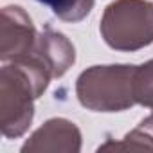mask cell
Returning <instances> with one entry per match:
<instances>
[{
    "mask_svg": "<svg viewBox=\"0 0 153 153\" xmlns=\"http://www.w3.org/2000/svg\"><path fill=\"white\" fill-rule=\"evenodd\" d=\"M38 33L31 16L20 6H6L0 22V58L4 63L31 56Z\"/></svg>",
    "mask_w": 153,
    "mask_h": 153,
    "instance_id": "277c9868",
    "label": "cell"
},
{
    "mask_svg": "<svg viewBox=\"0 0 153 153\" xmlns=\"http://www.w3.org/2000/svg\"><path fill=\"white\" fill-rule=\"evenodd\" d=\"M101 149H117V151H139V149H153V114L139 123L137 128H133L130 133L124 135L121 142L108 140L106 144L99 146Z\"/></svg>",
    "mask_w": 153,
    "mask_h": 153,
    "instance_id": "52a82bcc",
    "label": "cell"
},
{
    "mask_svg": "<svg viewBox=\"0 0 153 153\" xmlns=\"http://www.w3.org/2000/svg\"><path fill=\"white\" fill-rule=\"evenodd\" d=\"M81 149V131L68 119H49L40 126L22 146V153L58 151V153H78Z\"/></svg>",
    "mask_w": 153,
    "mask_h": 153,
    "instance_id": "5b68a950",
    "label": "cell"
},
{
    "mask_svg": "<svg viewBox=\"0 0 153 153\" xmlns=\"http://www.w3.org/2000/svg\"><path fill=\"white\" fill-rule=\"evenodd\" d=\"M58 18L65 22H81L94 7V0H38Z\"/></svg>",
    "mask_w": 153,
    "mask_h": 153,
    "instance_id": "ba28073f",
    "label": "cell"
},
{
    "mask_svg": "<svg viewBox=\"0 0 153 153\" xmlns=\"http://www.w3.org/2000/svg\"><path fill=\"white\" fill-rule=\"evenodd\" d=\"M99 31L114 51L144 49L153 43V4L148 0H115L105 9Z\"/></svg>",
    "mask_w": 153,
    "mask_h": 153,
    "instance_id": "3957f363",
    "label": "cell"
},
{
    "mask_svg": "<svg viewBox=\"0 0 153 153\" xmlns=\"http://www.w3.org/2000/svg\"><path fill=\"white\" fill-rule=\"evenodd\" d=\"M33 56H36L47 67V70L51 72L54 79V78H61L74 65L76 49L65 34L47 27L42 34H38Z\"/></svg>",
    "mask_w": 153,
    "mask_h": 153,
    "instance_id": "8992f818",
    "label": "cell"
},
{
    "mask_svg": "<svg viewBox=\"0 0 153 153\" xmlns=\"http://www.w3.org/2000/svg\"><path fill=\"white\" fill-rule=\"evenodd\" d=\"M52 79L47 67L36 56L4 63L0 70V128L4 137L24 135L34 117V101Z\"/></svg>",
    "mask_w": 153,
    "mask_h": 153,
    "instance_id": "6da1fadb",
    "label": "cell"
},
{
    "mask_svg": "<svg viewBox=\"0 0 153 153\" xmlns=\"http://www.w3.org/2000/svg\"><path fill=\"white\" fill-rule=\"evenodd\" d=\"M133 96L137 105L153 110V59L135 67Z\"/></svg>",
    "mask_w": 153,
    "mask_h": 153,
    "instance_id": "9c48e42d",
    "label": "cell"
},
{
    "mask_svg": "<svg viewBox=\"0 0 153 153\" xmlns=\"http://www.w3.org/2000/svg\"><path fill=\"white\" fill-rule=\"evenodd\" d=\"M137 65H96L79 74L76 96L92 112H123L135 103L133 74Z\"/></svg>",
    "mask_w": 153,
    "mask_h": 153,
    "instance_id": "7a4b0ae2",
    "label": "cell"
}]
</instances>
